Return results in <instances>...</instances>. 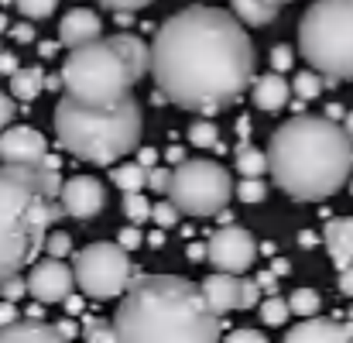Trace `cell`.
I'll list each match as a JSON object with an SVG mask.
<instances>
[{"instance_id": "cell-50", "label": "cell", "mask_w": 353, "mask_h": 343, "mask_svg": "<svg viewBox=\"0 0 353 343\" xmlns=\"http://www.w3.org/2000/svg\"><path fill=\"white\" fill-rule=\"evenodd\" d=\"M62 306H65V313H69V316H79V313H83V299H79V295H69Z\"/></svg>"}, {"instance_id": "cell-23", "label": "cell", "mask_w": 353, "mask_h": 343, "mask_svg": "<svg viewBox=\"0 0 353 343\" xmlns=\"http://www.w3.org/2000/svg\"><path fill=\"white\" fill-rule=\"evenodd\" d=\"M234 168L240 172V175H264V172H271L268 151H257V148H250L247 141L236 144V165Z\"/></svg>"}, {"instance_id": "cell-25", "label": "cell", "mask_w": 353, "mask_h": 343, "mask_svg": "<svg viewBox=\"0 0 353 343\" xmlns=\"http://www.w3.org/2000/svg\"><path fill=\"white\" fill-rule=\"evenodd\" d=\"M326 83H330V79H326ZM326 83H323V72H316V69L309 72V69H305V72H299V76H295L292 90H295V97H299V100H316V97L326 90Z\"/></svg>"}, {"instance_id": "cell-30", "label": "cell", "mask_w": 353, "mask_h": 343, "mask_svg": "<svg viewBox=\"0 0 353 343\" xmlns=\"http://www.w3.org/2000/svg\"><path fill=\"white\" fill-rule=\"evenodd\" d=\"M83 337L90 343H117L120 340V333H117V326H107V323H100V320H83Z\"/></svg>"}, {"instance_id": "cell-41", "label": "cell", "mask_w": 353, "mask_h": 343, "mask_svg": "<svg viewBox=\"0 0 353 343\" xmlns=\"http://www.w3.org/2000/svg\"><path fill=\"white\" fill-rule=\"evenodd\" d=\"M278 278H281V275H278L274 268H271V271H257V282H261V288H264L268 295L278 292Z\"/></svg>"}, {"instance_id": "cell-53", "label": "cell", "mask_w": 353, "mask_h": 343, "mask_svg": "<svg viewBox=\"0 0 353 343\" xmlns=\"http://www.w3.org/2000/svg\"><path fill=\"white\" fill-rule=\"evenodd\" d=\"M271 268H274L278 275H288V271H292V264H288L285 257H278V254H274V264H271Z\"/></svg>"}, {"instance_id": "cell-16", "label": "cell", "mask_w": 353, "mask_h": 343, "mask_svg": "<svg viewBox=\"0 0 353 343\" xmlns=\"http://www.w3.org/2000/svg\"><path fill=\"white\" fill-rule=\"evenodd\" d=\"M100 35H103V21H100V14H93L90 7L69 10V14L62 17V24H59V41H62L65 48H79V45L100 38Z\"/></svg>"}, {"instance_id": "cell-1", "label": "cell", "mask_w": 353, "mask_h": 343, "mask_svg": "<svg viewBox=\"0 0 353 343\" xmlns=\"http://www.w3.org/2000/svg\"><path fill=\"white\" fill-rule=\"evenodd\" d=\"M151 76L161 100L216 114L254 86V41L236 14L203 3L185 7L154 31Z\"/></svg>"}, {"instance_id": "cell-55", "label": "cell", "mask_w": 353, "mask_h": 343, "mask_svg": "<svg viewBox=\"0 0 353 343\" xmlns=\"http://www.w3.org/2000/svg\"><path fill=\"white\" fill-rule=\"evenodd\" d=\"M299 244H302V247H312V244H316V233L302 230V233H299Z\"/></svg>"}, {"instance_id": "cell-44", "label": "cell", "mask_w": 353, "mask_h": 343, "mask_svg": "<svg viewBox=\"0 0 353 343\" xmlns=\"http://www.w3.org/2000/svg\"><path fill=\"white\" fill-rule=\"evenodd\" d=\"M21 66H17V55L14 52H0V76H14Z\"/></svg>"}, {"instance_id": "cell-57", "label": "cell", "mask_w": 353, "mask_h": 343, "mask_svg": "<svg viewBox=\"0 0 353 343\" xmlns=\"http://www.w3.org/2000/svg\"><path fill=\"white\" fill-rule=\"evenodd\" d=\"M261 254H268V257H274V254H278V251H274V244H271V240H268V244H261Z\"/></svg>"}, {"instance_id": "cell-60", "label": "cell", "mask_w": 353, "mask_h": 343, "mask_svg": "<svg viewBox=\"0 0 353 343\" xmlns=\"http://www.w3.org/2000/svg\"><path fill=\"white\" fill-rule=\"evenodd\" d=\"M347 320H350V323H353V306H350V313H347Z\"/></svg>"}, {"instance_id": "cell-22", "label": "cell", "mask_w": 353, "mask_h": 343, "mask_svg": "<svg viewBox=\"0 0 353 343\" xmlns=\"http://www.w3.org/2000/svg\"><path fill=\"white\" fill-rule=\"evenodd\" d=\"M148 165H141V161H127V165H117V168H110V182L120 186L123 193H134V189H144L148 186Z\"/></svg>"}, {"instance_id": "cell-21", "label": "cell", "mask_w": 353, "mask_h": 343, "mask_svg": "<svg viewBox=\"0 0 353 343\" xmlns=\"http://www.w3.org/2000/svg\"><path fill=\"white\" fill-rule=\"evenodd\" d=\"M41 93H45V72H41L38 66L17 69V72L10 76V97H14V100L31 104V100H38Z\"/></svg>"}, {"instance_id": "cell-10", "label": "cell", "mask_w": 353, "mask_h": 343, "mask_svg": "<svg viewBox=\"0 0 353 343\" xmlns=\"http://www.w3.org/2000/svg\"><path fill=\"white\" fill-rule=\"evenodd\" d=\"M254 254H261V251H257L254 237H250L243 227L223 224V227L210 237V261H213L216 271L243 275V271L254 264Z\"/></svg>"}, {"instance_id": "cell-26", "label": "cell", "mask_w": 353, "mask_h": 343, "mask_svg": "<svg viewBox=\"0 0 353 343\" xmlns=\"http://www.w3.org/2000/svg\"><path fill=\"white\" fill-rule=\"evenodd\" d=\"M189 144L196 148H220V130L213 120H192L189 124Z\"/></svg>"}, {"instance_id": "cell-20", "label": "cell", "mask_w": 353, "mask_h": 343, "mask_svg": "<svg viewBox=\"0 0 353 343\" xmlns=\"http://www.w3.org/2000/svg\"><path fill=\"white\" fill-rule=\"evenodd\" d=\"M281 3H288V0H230V7H234V14L243 21V24H271L274 17H278V10H281Z\"/></svg>"}, {"instance_id": "cell-17", "label": "cell", "mask_w": 353, "mask_h": 343, "mask_svg": "<svg viewBox=\"0 0 353 343\" xmlns=\"http://www.w3.org/2000/svg\"><path fill=\"white\" fill-rule=\"evenodd\" d=\"M0 343H62V333L59 326L28 316V320H14L0 326Z\"/></svg>"}, {"instance_id": "cell-9", "label": "cell", "mask_w": 353, "mask_h": 343, "mask_svg": "<svg viewBox=\"0 0 353 343\" xmlns=\"http://www.w3.org/2000/svg\"><path fill=\"white\" fill-rule=\"evenodd\" d=\"M72 271H76V285L83 295L90 299H117L130 288L134 282V264L127 257V247L123 244H110V240H97V244H86L83 251H76V261H72Z\"/></svg>"}, {"instance_id": "cell-15", "label": "cell", "mask_w": 353, "mask_h": 343, "mask_svg": "<svg viewBox=\"0 0 353 343\" xmlns=\"http://www.w3.org/2000/svg\"><path fill=\"white\" fill-rule=\"evenodd\" d=\"M288 343H347L353 340V323L340 320H323V316H305L292 333H285Z\"/></svg>"}, {"instance_id": "cell-47", "label": "cell", "mask_w": 353, "mask_h": 343, "mask_svg": "<svg viewBox=\"0 0 353 343\" xmlns=\"http://www.w3.org/2000/svg\"><path fill=\"white\" fill-rule=\"evenodd\" d=\"M210 257V244H189V261H206Z\"/></svg>"}, {"instance_id": "cell-31", "label": "cell", "mask_w": 353, "mask_h": 343, "mask_svg": "<svg viewBox=\"0 0 353 343\" xmlns=\"http://www.w3.org/2000/svg\"><path fill=\"white\" fill-rule=\"evenodd\" d=\"M14 3H17V10H21L28 21H45V17L55 14V3H59V0H14Z\"/></svg>"}, {"instance_id": "cell-29", "label": "cell", "mask_w": 353, "mask_h": 343, "mask_svg": "<svg viewBox=\"0 0 353 343\" xmlns=\"http://www.w3.org/2000/svg\"><path fill=\"white\" fill-rule=\"evenodd\" d=\"M288 302H292V313L302 316V320H305V316H316L319 306H323V302H319V292H312V288H299V292H292Z\"/></svg>"}, {"instance_id": "cell-54", "label": "cell", "mask_w": 353, "mask_h": 343, "mask_svg": "<svg viewBox=\"0 0 353 343\" xmlns=\"http://www.w3.org/2000/svg\"><path fill=\"white\" fill-rule=\"evenodd\" d=\"M326 117H333V120H340V117H347V110H343L340 104H330V107H326Z\"/></svg>"}, {"instance_id": "cell-5", "label": "cell", "mask_w": 353, "mask_h": 343, "mask_svg": "<svg viewBox=\"0 0 353 343\" xmlns=\"http://www.w3.org/2000/svg\"><path fill=\"white\" fill-rule=\"evenodd\" d=\"M144 72H151V45H144L137 35H100L79 48H69L62 66L65 93L93 107H110L130 97V86Z\"/></svg>"}, {"instance_id": "cell-49", "label": "cell", "mask_w": 353, "mask_h": 343, "mask_svg": "<svg viewBox=\"0 0 353 343\" xmlns=\"http://www.w3.org/2000/svg\"><path fill=\"white\" fill-rule=\"evenodd\" d=\"M137 161L148 165V168H154V165H158V151H154V148H141V151H137Z\"/></svg>"}, {"instance_id": "cell-33", "label": "cell", "mask_w": 353, "mask_h": 343, "mask_svg": "<svg viewBox=\"0 0 353 343\" xmlns=\"http://www.w3.org/2000/svg\"><path fill=\"white\" fill-rule=\"evenodd\" d=\"M45 254H52V257H65V254H72V237L62 233V230H52V233L45 237Z\"/></svg>"}, {"instance_id": "cell-58", "label": "cell", "mask_w": 353, "mask_h": 343, "mask_svg": "<svg viewBox=\"0 0 353 343\" xmlns=\"http://www.w3.org/2000/svg\"><path fill=\"white\" fill-rule=\"evenodd\" d=\"M343 127H347V134H350V137H353V110H350V114H347V117H343Z\"/></svg>"}, {"instance_id": "cell-34", "label": "cell", "mask_w": 353, "mask_h": 343, "mask_svg": "<svg viewBox=\"0 0 353 343\" xmlns=\"http://www.w3.org/2000/svg\"><path fill=\"white\" fill-rule=\"evenodd\" d=\"M168 186H172V168H151L148 172V189L158 193V196H168Z\"/></svg>"}, {"instance_id": "cell-14", "label": "cell", "mask_w": 353, "mask_h": 343, "mask_svg": "<svg viewBox=\"0 0 353 343\" xmlns=\"http://www.w3.org/2000/svg\"><path fill=\"white\" fill-rule=\"evenodd\" d=\"M199 285H203L206 302L216 316H227L243 306V278H236L234 271H216V275L203 278Z\"/></svg>"}, {"instance_id": "cell-27", "label": "cell", "mask_w": 353, "mask_h": 343, "mask_svg": "<svg viewBox=\"0 0 353 343\" xmlns=\"http://www.w3.org/2000/svg\"><path fill=\"white\" fill-rule=\"evenodd\" d=\"M151 203H148V196H141V189H134V193H127L123 196V217L130 220V224H144V220H151Z\"/></svg>"}, {"instance_id": "cell-35", "label": "cell", "mask_w": 353, "mask_h": 343, "mask_svg": "<svg viewBox=\"0 0 353 343\" xmlns=\"http://www.w3.org/2000/svg\"><path fill=\"white\" fill-rule=\"evenodd\" d=\"M24 292H28V278H21V275H10L7 282H0V299H10V302H17Z\"/></svg>"}, {"instance_id": "cell-37", "label": "cell", "mask_w": 353, "mask_h": 343, "mask_svg": "<svg viewBox=\"0 0 353 343\" xmlns=\"http://www.w3.org/2000/svg\"><path fill=\"white\" fill-rule=\"evenodd\" d=\"M292 48H285V45H278V48H271V69L274 72H288L292 69Z\"/></svg>"}, {"instance_id": "cell-32", "label": "cell", "mask_w": 353, "mask_h": 343, "mask_svg": "<svg viewBox=\"0 0 353 343\" xmlns=\"http://www.w3.org/2000/svg\"><path fill=\"white\" fill-rule=\"evenodd\" d=\"M179 217H182V210H179L172 199H161V203H154V210H151V220L161 230H172L179 224Z\"/></svg>"}, {"instance_id": "cell-8", "label": "cell", "mask_w": 353, "mask_h": 343, "mask_svg": "<svg viewBox=\"0 0 353 343\" xmlns=\"http://www.w3.org/2000/svg\"><path fill=\"white\" fill-rule=\"evenodd\" d=\"M234 193L236 189L230 182V172L220 161L189 158V161H179V168H172L168 199L185 217H216L220 210H227Z\"/></svg>"}, {"instance_id": "cell-59", "label": "cell", "mask_w": 353, "mask_h": 343, "mask_svg": "<svg viewBox=\"0 0 353 343\" xmlns=\"http://www.w3.org/2000/svg\"><path fill=\"white\" fill-rule=\"evenodd\" d=\"M3 31H10V24H7V14L0 10V35H3Z\"/></svg>"}, {"instance_id": "cell-48", "label": "cell", "mask_w": 353, "mask_h": 343, "mask_svg": "<svg viewBox=\"0 0 353 343\" xmlns=\"http://www.w3.org/2000/svg\"><path fill=\"white\" fill-rule=\"evenodd\" d=\"M55 326H59V333H62V343H65V340H72V337L79 333V326H76L72 320H59Z\"/></svg>"}, {"instance_id": "cell-19", "label": "cell", "mask_w": 353, "mask_h": 343, "mask_svg": "<svg viewBox=\"0 0 353 343\" xmlns=\"http://www.w3.org/2000/svg\"><path fill=\"white\" fill-rule=\"evenodd\" d=\"M323 244H326L333 264L343 271V268L353 261V217H336V220H330L326 230H323Z\"/></svg>"}, {"instance_id": "cell-62", "label": "cell", "mask_w": 353, "mask_h": 343, "mask_svg": "<svg viewBox=\"0 0 353 343\" xmlns=\"http://www.w3.org/2000/svg\"><path fill=\"white\" fill-rule=\"evenodd\" d=\"M288 3H292V0H288Z\"/></svg>"}, {"instance_id": "cell-18", "label": "cell", "mask_w": 353, "mask_h": 343, "mask_svg": "<svg viewBox=\"0 0 353 343\" xmlns=\"http://www.w3.org/2000/svg\"><path fill=\"white\" fill-rule=\"evenodd\" d=\"M254 107L257 110H264V114H274V110H281L285 104H288V97L295 93L292 90V83H285V76L281 72H264V76H257L254 79Z\"/></svg>"}, {"instance_id": "cell-51", "label": "cell", "mask_w": 353, "mask_h": 343, "mask_svg": "<svg viewBox=\"0 0 353 343\" xmlns=\"http://www.w3.org/2000/svg\"><path fill=\"white\" fill-rule=\"evenodd\" d=\"M62 86H65L62 72H55V76H45V90H62Z\"/></svg>"}, {"instance_id": "cell-4", "label": "cell", "mask_w": 353, "mask_h": 343, "mask_svg": "<svg viewBox=\"0 0 353 343\" xmlns=\"http://www.w3.org/2000/svg\"><path fill=\"white\" fill-rule=\"evenodd\" d=\"M59 161L0 168V282L21 275L45 251L52 224L62 220V175Z\"/></svg>"}, {"instance_id": "cell-38", "label": "cell", "mask_w": 353, "mask_h": 343, "mask_svg": "<svg viewBox=\"0 0 353 343\" xmlns=\"http://www.w3.org/2000/svg\"><path fill=\"white\" fill-rule=\"evenodd\" d=\"M97 3H103V7L114 10V14H117V10H130V14H134V10H144L151 0H97Z\"/></svg>"}, {"instance_id": "cell-52", "label": "cell", "mask_w": 353, "mask_h": 343, "mask_svg": "<svg viewBox=\"0 0 353 343\" xmlns=\"http://www.w3.org/2000/svg\"><path fill=\"white\" fill-rule=\"evenodd\" d=\"M59 45H62V41H45V45H38V52H41V59H48V55H55V52H59Z\"/></svg>"}, {"instance_id": "cell-6", "label": "cell", "mask_w": 353, "mask_h": 343, "mask_svg": "<svg viewBox=\"0 0 353 343\" xmlns=\"http://www.w3.org/2000/svg\"><path fill=\"white\" fill-rule=\"evenodd\" d=\"M141 104L123 97L110 107H93L76 97H62L55 104V137L62 151L93 165H117V158L130 155L141 141Z\"/></svg>"}, {"instance_id": "cell-24", "label": "cell", "mask_w": 353, "mask_h": 343, "mask_svg": "<svg viewBox=\"0 0 353 343\" xmlns=\"http://www.w3.org/2000/svg\"><path fill=\"white\" fill-rule=\"evenodd\" d=\"M257 309H261L264 326H285V323H288V316H292V302H288V299H281V295H268Z\"/></svg>"}, {"instance_id": "cell-45", "label": "cell", "mask_w": 353, "mask_h": 343, "mask_svg": "<svg viewBox=\"0 0 353 343\" xmlns=\"http://www.w3.org/2000/svg\"><path fill=\"white\" fill-rule=\"evenodd\" d=\"M340 292H343L347 299H353V261L340 271Z\"/></svg>"}, {"instance_id": "cell-46", "label": "cell", "mask_w": 353, "mask_h": 343, "mask_svg": "<svg viewBox=\"0 0 353 343\" xmlns=\"http://www.w3.org/2000/svg\"><path fill=\"white\" fill-rule=\"evenodd\" d=\"M17 320V306L10 302V299H3L0 302V326H7V323H14Z\"/></svg>"}, {"instance_id": "cell-2", "label": "cell", "mask_w": 353, "mask_h": 343, "mask_svg": "<svg viewBox=\"0 0 353 343\" xmlns=\"http://www.w3.org/2000/svg\"><path fill=\"white\" fill-rule=\"evenodd\" d=\"M274 186L295 203L336 196L353 172V137L333 117H292L268 141Z\"/></svg>"}, {"instance_id": "cell-56", "label": "cell", "mask_w": 353, "mask_h": 343, "mask_svg": "<svg viewBox=\"0 0 353 343\" xmlns=\"http://www.w3.org/2000/svg\"><path fill=\"white\" fill-rule=\"evenodd\" d=\"M168 161H175V165H179V161H185L182 148H168Z\"/></svg>"}, {"instance_id": "cell-40", "label": "cell", "mask_w": 353, "mask_h": 343, "mask_svg": "<svg viewBox=\"0 0 353 343\" xmlns=\"http://www.w3.org/2000/svg\"><path fill=\"white\" fill-rule=\"evenodd\" d=\"M117 240L127 247V251H134V247H141L144 244V237H141V230H134V227H127V230H120L117 233Z\"/></svg>"}, {"instance_id": "cell-39", "label": "cell", "mask_w": 353, "mask_h": 343, "mask_svg": "<svg viewBox=\"0 0 353 343\" xmlns=\"http://www.w3.org/2000/svg\"><path fill=\"white\" fill-rule=\"evenodd\" d=\"M227 340L230 343H264V333H257V330H234V333H227Z\"/></svg>"}, {"instance_id": "cell-36", "label": "cell", "mask_w": 353, "mask_h": 343, "mask_svg": "<svg viewBox=\"0 0 353 343\" xmlns=\"http://www.w3.org/2000/svg\"><path fill=\"white\" fill-rule=\"evenodd\" d=\"M261 295H264L261 282H257V278H243V306H240V309H254V306H261Z\"/></svg>"}, {"instance_id": "cell-12", "label": "cell", "mask_w": 353, "mask_h": 343, "mask_svg": "<svg viewBox=\"0 0 353 343\" xmlns=\"http://www.w3.org/2000/svg\"><path fill=\"white\" fill-rule=\"evenodd\" d=\"M48 155V141L41 130L34 127H3L0 134V161H14V165H45Z\"/></svg>"}, {"instance_id": "cell-3", "label": "cell", "mask_w": 353, "mask_h": 343, "mask_svg": "<svg viewBox=\"0 0 353 343\" xmlns=\"http://www.w3.org/2000/svg\"><path fill=\"white\" fill-rule=\"evenodd\" d=\"M114 326L123 343H213L223 333V316L210 309L203 285L134 271Z\"/></svg>"}, {"instance_id": "cell-28", "label": "cell", "mask_w": 353, "mask_h": 343, "mask_svg": "<svg viewBox=\"0 0 353 343\" xmlns=\"http://www.w3.org/2000/svg\"><path fill=\"white\" fill-rule=\"evenodd\" d=\"M236 199L240 203H264L268 199V186L261 182V175H243L240 179V186H236Z\"/></svg>"}, {"instance_id": "cell-11", "label": "cell", "mask_w": 353, "mask_h": 343, "mask_svg": "<svg viewBox=\"0 0 353 343\" xmlns=\"http://www.w3.org/2000/svg\"><path fill=\"white\" fill-rule=\"evenodd\" d=\"M76 285V271L69 264H62V257H45V261H34L31 264V275H28V292L38 299V302H65L72 295Z\"/></svg>"}, {"instance_id": "cell-7", "label": "cell", "mask_w": 353, "mask_h": 343, "mask_svg": "<svg viewBox=\"0 0 353 343\" xmlns=\"http://www.w3.org/2000/svg\"><path fill=\"white\" fill-rule=\"evenodd\" d=\"M299 52L330 83L353 79V0H316L299 21Z\"/></svg>"}, {"instance_id": "cell-42", "label": "cell", "mask_w": 353, "mask_h": 343, "mask_svg": "<svg viewBox=\"0 0 353 343\" xmlns=\"http://www.w3.org/2000/svg\"><path fill=\"white\" fill-rule=\"evenodd\" d=\"M10 38H14V41H21V45H28V41H34V31H31V24H28V21H21V24H14V28H10Z\"/></svg>"}, {"instance_id": "cell-61", "label": "cell", "mask_w": 353, "mask_h": 343, "mask_svg": "<svg viewBox=\"0 0 353 343\" xmlns=\"http://www.w3.org/2000/svg\"><path fill=\"white\" fill-rule=\"evenodd\" d=\"M350 193H353V186H350Z\"/></svg>"}, {"instance_id": "cell-13", "label": "cell", "mask_w": 353, "mask_h": 343, "mask_svg": "<svg viewBox=\"0 0 353 343\" xmlns=\"http://www.w3.org/2000/svg\"><path fill=\"white\" fill-rule=\"evenodd\" d=\"M103 203H107V189H103V182L93 179V175H72V179L62 186V206H65V213L76 217V220L97 217V213L103 210Z\"/></svg>"}, {"instance_id": "cell-43", "label": "cell", "mask_w": 353, "mask_h": 343, "mask_svg": "<svg viewBox=\"0 0 353 343\" xmlns=\"http://www.w3.org/2000/svg\"><path fill=\"white\" fill-rule=\"evenodd\" d=\"M14 114H17V107H14V100L0 93V130H3V127L10 124V117H14Z\"/></svg>"}]
</instances>
